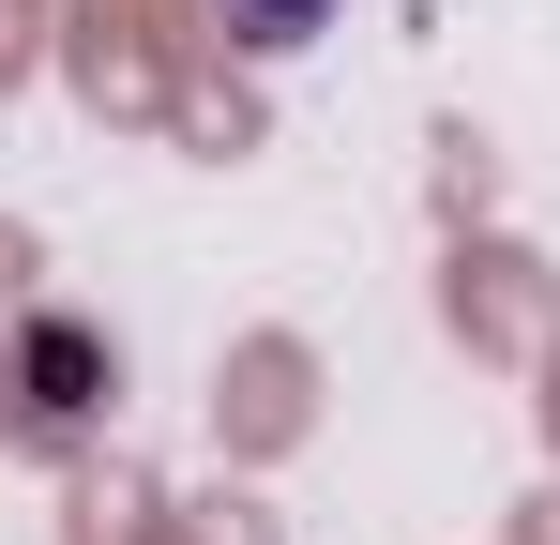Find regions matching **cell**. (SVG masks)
Masks as SVG:
<instances>
[{"label":"cell","instance_id":"obj_1","mask_svg":"<svg viewBox=\"0 0 560 545\" xmlns=\"http://www.w3.org/2000/svg\"><path fill=\"white\" fill-rule=\"evenodd\" d=\"M228 31H243V46H303V31H318V0H228Z\"/></svg>","mask_w":560,"mask_h":545}]
</instances>
